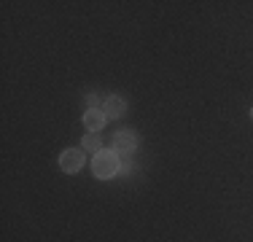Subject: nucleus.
Instances as JSON below:
<instances>
[{"label": "nucleus", "instance_id": "2", "mask_svg": "<svg viewBox=\"0 0 253 242\" xmlns=\"http://www.w3.org/2000/svg\"><path fill=\"white\" fill-rule=\"evenodd\" d=\"M135 148H137V137L132 129H124V132H116V135H113V151H116L119 156H129Z\"/></svg>", "mask_w": 253, "mask_h": 242}, {"label": "nucleus", "instance_id": "6", "mask_svg": "<svg viewBox=\"0 0 253 242\" xmlns=\"http://www.w3.org/2000/svg\"><path fill=\"white\" fill-rule=\"evenodd\" d=\"M84 151H92V154H100V151H102L100 137H97V135H86V137H84Z\"/></svg>", "mask_w": 253, "mask_h": 242}, {"label": "nucleus", "instance_id": "1", "mask_svg": "<svg viewBox=\"0 0 253 242\" xmlns=\"http://www.w3.org/2000/svg\"><path fill=\"white\" fill-rule=\"evenodd\" d=\"M119 154L116 151H100V154H94V159H92V169H94V175L102 180H108V178H113V175L119 172Z\"/></svg>", "mask_w": 253, "mask_h": 242}, {"label": "nucleus", "instance_id": "4", "mask_svg": "<svg viewBox=\"0 0 253 242\" xmlns=\"http://www.w3.org/2000/svg\"><path fill=\"white\" fill-rule=\"evenodd\" d=\"M105 124H108V116L100 111V108H89V111L84 113V126H86L89 132H100Z\"/></svg>", "mask_w": 253, "mask_h": 242}, {"label": "nucleus", "instance_id": "7", "mask_svg": "<svg viewBox=\"0 0 253 242\" xmlns=\"http://www.w3.org/2000/svg\"><path fill=\"white\" fill-rule=\"evenodd\" d=\"M86 100H89V105H92V108H97V102H100V97H97V94H89V97H86Z\"/></svg>", "mask_w": 253, "mask_h": 242}, {"label": "nucleus", "instance_id": "3", "mask_svg": "<svg viewBox=\"0 0 253 242\" xmlns=\"http://www.w3.org/2000/svg\"><path fill=\"white\" fill-rule=\"evenodd\" d=\"M59 167H62V172L68 175H76L84 169V154L78 148H68L62 156H59Z\"/></svg>", "mask_w": 253, "mask_h": 242}, {"label": "nucleus", "instance_id": "5", "mask_svg": "<svg viewBox=\"0 0 253 242\" xmlns=\"http://www.w3.org/2000/svg\"><path fill=\"white\" fill-rule=\"evenodd\" d=\"M124 111H126V102L122 100V97H108L105 100V108H102V113L108 116V121L111 119H119V116H124Z\"/></svg>", "mask_w": 253, "mask_h": 242}, {"label": "nucleus", "instance_id": "8", "mask_svg": "<svg viewBox=\"0 0 253 242\" xmlns=\"http://www.w3.org/2000/svg\"><path fill=\"white\" fill-rule=\"evenodd\" d=\"M251 116H253V111H251Z\"/></svg>", "mask_w": 253, "mask_h": 242}]
</instances>
